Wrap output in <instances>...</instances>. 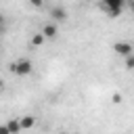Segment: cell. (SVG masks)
<instances>
[{
  "instance_id": "6da1fadb",
  "label": "cell",
  "mask_w": 134,
  "mask_h": 134,
  "mask_svg": "<svg viewBox=\"0 0 134 134\" xmlns=\"http://www.w3.org/2000/svg\"><path fill=\"white\" fill-rule=\"evenodd\" d=\"M128 0H100V6L109 13V17H119L126 8Z\"/></svg>"
},
{
  "instance_id": "7a4b0ae2",
  "label": "cell",
  "mask_w": 134,
  "mask_h": 134,
  "mask_svg": "<svg viewBox=\"0 0 134 134\" xmlns=\"http://www.w3.org/2000/svg\"><path fill=\"white\" fill-rule=\"evenodd\" d=\"M10 71H13L15 75H19V77L29 75V73L34 71V63H31L29 59H19V61L10 63Z\"/></svg>"
},
{
  "instance_id": "3957f363",
  "label": "cell",
  "mask_w": 134,
  "mask_h": 134,
  "mask_svg": "<svg viewBox=\"0 0 134 134\" xmlns=\"http://www.w3.org/2000/svg\"><path fill=\"white\" fill-rule=\"evenodd\" d=\"M50 19H52V23H63V21H67V10L63 6H52L50 8Z\"/></svg>"
},
{
  "instance_id": "277c9868",
  "label": "cell",
  "mask_w": 134,
  "mask_h": 134,
  "mask_svg": "<svg viewBox=\"0 0 134 134\" xmlns=\"http://www.w3.org/2000/svg\"><path fill=\"white\" fill-rule=\"evenodd\" d=\"M113 50H115V54H119V57H128V54H132L134 48H132L130 42H115Z\"/></svg>"
},
{
  "instance_id": "5b68a950",
  "label": "cell",
  "mask_w": 134,
  "mask_h": 134,
  "mask_svg": "<svg viewBox=\"0 0 134 134\" xmlns=\"http://www.w3.org/2000/svg\"><path fill=\"white\" fill-rule=\"evenodd\" d=\"M57 34H59V27H57V23H52V21L42 27V36H44V38H50V40H52V38H57Z\"/></svg>"
},
{
  "instance_id": "8992f818",
  "label": "cell",
  "mask_w": 134,
  "mask_h": 134,
  "mask_svg": "<svg viewBox=\"0 0 134 134\" xmlns=\"http://www.w3.org/2000/svg\"><path fill=\"white\" fill-rule=\"evenodd\" d=\"M19 124H21V130H31L36 126V117L34 115H23V117H19Z\"/></svg>"
},
{
  "instance_id": "52a82bcc",
  "label": "cell",
  "mask_w": 134,
  "mask_h": 134,
  "mask_svg": "<svg viewBox=\"0 0 134 134\" xmlns=\"http://www.w3.org/2000/svg\"><path fill=\"white\" fill-rule=\"evenodd\" d=\"M6 128H8L10 134H21V132H23V130H21V124H19V117H10V119L6 121Z\"/></svg>"
},
{
  "instance_id": "ba28073f",
  "label": "cell",
  "mask_w": 134,
  "mask_h": 134,
  "mask_svg": "<svg viewBox=\"0 0 134 134\" xmlns=\"http://www.w3.org/2000/svg\"><path fill=\"white\" fill-rule=\"evenodd\" d=\"M44 40H46V38H44L42 34H36V36L31 38V46H42V44H44Z\"/></svg>"
},
{
  "instance_id": "9c48e42d",
  "label": "cell",
  "mask_w": 134,
  "mask_h": 134,
  "mask_svg": "<svg viewBox=\"0 0 134 134\" xmlns=\"http://www.w3.org/2000/svg\"><path fill=\"white\" fill-rule=\"evenodd\" d=\"M126 69H128V71L134 69V54H128V57H126Z\"/></svg>"
},
{
  "instance_id": "30bf717a",
  "label": "cell",
  "mask_w": 134,
  "mask_h": 134,
  "mask_svg": "<svg viewBox=\"0 0 134 134\" xmlns=\"http://www.w3.org/2000/svg\"><path fill=\"white\" fill-rule=\"evenodd\" d=\"M29 4H31V6H42L44 0H29Z\"/></svg>"
},
{
  "instance_id": "8fae6325",
  "label": "cell",
  "mask_w": 134,
  "mask_h": 134,
  "mask_svg": "<svg viewBox=\"0 0 134 134\" xmlns=\"http://www.w3.org/2000/svg\"><path fill=\"white\" fill-rule=\"evenodd\" d=\"M0 134H10V132H8V128H6V124H2V126H0Z\"/></svg>"
},
{
  "instance_id": "7c38bea8",
  "label": "cell",
  "mask_w": 134,
  "mask_h": 134,
  "mask_svg": "<svg viewBox=\"0 0 134 134\" xmlns=\"http://www.w3.org/2000/svg\"><path fill=\"white\" fill-rule=\"evenodd\" d=\"M2 31H4V15L0 13V34H2Z\"/></svg>"
},
{
  "instance_id": "4fadbf2b",
  "label": "cell",
  "mask_w": 134,
  "mask_h": 134,
  "mask_svg": "<svg viewBox=\"0 0 134 134\" xmlns=\"http://www.w3.org/2000/svg\"><path fill=\"white\" fill-rule=\"evenodd\" d=\"M113 103H121V94H113Z\"/></svg>"
},
{
  "instance_id": "5bb4252c",
  "label": "cell",
  "mask_w": 134,
  "mask_h": 134,
  "mask_svg": "<svg viewBox=\"0 0 134 134\" xmlns=\"http://www.w3.org/2000/svg\"><path fill=\"white\" fill-rule=\"evenodd\" d=\"M2 90H4V82L0 80V92H2Z\"/></svg>"
}]
</instances>
